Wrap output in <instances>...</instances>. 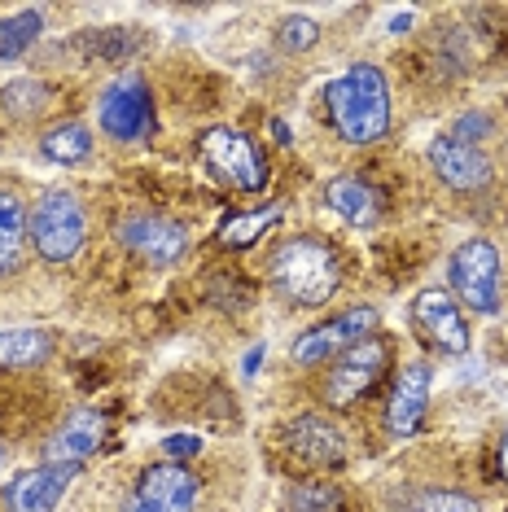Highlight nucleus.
<instances>
[{"instance_id": "f257e3e1", "label": "nucleus", "mask_w": 508, "mask_h": 512, "mask_svg": "<svg viewBox=\"0 0 508 512\" xmlns=\"http://www.w3.org/2000/svg\"><path fill=\"white\" fill-rule=\"evenodd\" d=\"M325 110H329L333 132H338L346 145H373V141H381V136H386V127H390L386 75H381L377 66H368V62L342 71L325 88Z\"/></svg>"}, {"instance_id": "f03ea898", "label": "nucleus", "mask_w": 508, "mask_h": 512, "mask_svg": "<svg viewBox=\"0 0 508 512\" xmlns=\"http://www.w3.org/2000/svg\"><path fill=\"white\" fill-rule=\"evenodd\" d=\"M272 285L298 307H325L342 285L338 254L316 237H290L272 254Z\"/></svg>"}, {"instance_id": "7ed1b4c3", "label": "nucleus", "mask_w": 508, "mask_h": 512, "mask_svg": "<svg viewBox=\"0 0 508 512\" xmlns=\"http://www.w3.org/2000/svg\"><path fill=\"white\" fill-rule=\"evenodd\" d=\"M27 241L44 263H71L88 241V211L71 189H44L27 211Z\"/></svg>"}, {"instance_id": "20e7f679", "label": "nucleus", "mask_w": 508, "mask_h": 512, "mask_svg": "<svg viewBox=\"0 0 508 512\" xmlns=\"http://www.w3.org/2000/svg\"><path fill=\"white\" fill-rule=\"evenodd\" d=\"M198 154L206 162V171H211L219 184H228V189H237V193L268 189V158H263V149L254 145L246 132H237V127H211V132H202Z\"/></svg>"}, {"instance_id": "39448f33", "label": "nucleus", "mask_w": 508, "mask_h": 512, "mask_svg": "<svg viewBox=\"0 0 508 512\" xmlns=\"http://www.w3.org/2000/svg\"><path fill=\"white\" fill-rule=\"evenodd\" d=\"M500 250L487 237H469L465 246H456L452 263H447V281L456 289V302H465L478 316H495L500 311Z\"/></svg>"}, {"instance_id": "423d86ee", "label": "nucleus", "mask_w": 508, "mask_h": 512, "mask_svg": "<svg viewBox=\"0 0 508 512\" xmlns=\"http://www.w3.org/2000/svg\"><path fill=\"white\" fill-rule=\"evenodd\" d=\"M202 482L184 464H149L123 499V512H193Z\"/></svg>"}, {"instance_id": "0eeeda50", "label": "nucleus", "mask_w": 508, "mask_h": 512, "mask_svg": "<svg viewBox=\"0 0 508 512\" xmlns=\"http://www.w3.org/2000/svg\"><path fill=\"white\" fill-rule=\"evenodd\" d=\"M390 364V342L386 337H364L360 346H351L346 355H338V364L325 377V403L329 407H351L360 403L368 390L377 386V377Z\"/></svg>"}, {"instance_id": "6e6552de", "label": "nucleus", "mask_w": 508, "mask_h": 512, "mask_svg": "<svg viewBox=\"0 0 508 512\" xmlns=\"http://www.w3.org/2000/svg\"><path fill=\"white\" fill-rule=\"evenodd\" d=\"M377 324L381 316L373 307H351V311H342V316H333L325 324H316V329H307V333H298V342H294V364H325V359L333 355H346L351 346H360L364 337H373L377 333Z\"/></svg>"}, {"instance_id": "1a4fd4ad", "label": "nucleus", "mask_w": 508, "mask_h": 512, "mask_svg": "<svg viewBox=\"0 0 508 512\" xmlns=\"http://www.w3.org/2000/svg\"><path fill=\"white\" fill-rule=\"evenodd\" d=\"M101 127L114 141H141L154 132V97L141 75H119L101 92Z\"/></svg>"}, {"instance_id": "9d476101", "label": "nucleus", "mask_w": 508, "mask_h": 512, "mask_svg": "<svg viewBox=\"0 0 508 512\" xmlns=\"http://www.w3.org/2000/svg\"><path fill=\"white\" fill-rule=\"evenodd\" d=\"M119 241L136 254V259L167 267L189 250V228L176 224V219H167V215H132V219H123Z\"/></svg>"}, {"instance_id": "9b49d317", "label": "nucleus", "mask_w": 508, "mask_h": 512, "mask_svg": "<svg viewBox=\"0 0 508 512\" xmlns=\"http://www.w3.org/2000/svg\"><path fill=\"white\" fill-rule=\"evenodd\" d=\"M430 381H434V368L425 359H412V364L399 368L395 390H390V403H386V429L395 438L421 434L425 407H430Z\"/></svg>"}, {"instance_id": "f8f14e48", "label": "nucleus", "mask_w": 508, "mask_h": 512, "mask_svg": "<svg viewBox=\"0 0 508 512\" xmlns=\"http://www.w3.org/2000/svg\"><path fill=\"white\" fill-rule=\"evenodd\" d=\"M430 171L456 193H478V189H487L491 176H495L491 158L482 154L478 145L456 141V136H438V141H430Z\"/></svg>"}, {"instance_id": "ddd939ff", "label": "nucleus", "mask_w": 508, "mask_h": 512, "mask_svg": "<svg viewBox=\"0 0 508 512\" xmlns=\"http://www.w3.org/2000/svg\"><path fill=\"white\" fill-rule=\"evenodd\" d=\"M412 316H417L421 333L430 337L434 346H443L447 355H465L469 351V324L460 302L447 294V289H421L417 302H412Z\"/></svg>"}, {"instance_id": "4468645a", "label": "nucleus", "mask_w": 508, "mask_h": 512, "mask_svg": "<svg viewBox=\"0 0 508 512\" xmlns=\"http://www.w3.org/2000/svg\"><path fill=\"white\" fill-rule=\"evenodd\" d=\"M101 438H106V421H101V412H88V407H79L62 421V429L44 442V464H53V469H79L84 460L97 456Z\"/></svg>"}, {"instance_id": "2eb2a0df", "label": "nucleus", "mask_w": 508, "mask_h": 512, "mask_svg": "<svg viewBox=\"0 0 508 512\" xmlns=\"http://www.w3.org/2000/svg\"><path fill=\"white\" fill-rule=\"evenodd\" d=\"M285 447L307 464H342L346 460V438L342 429L325 421L320 412H303L285 425Z\"/></svg>"}, {"instance_id": "dca6fc26", "label": "nucleus", "mask_w": 508, "mask_h": 512, "mask_svg": "<svg viewBox=\"0 0 508 512\" xmlns=\"http://www.w3.org/2000/svg\"><path fill=\"white\" fill-rule=\"evenodd\" d=\"M71 477H75V469H53V464L22 469L14 482L5 486V504H9V512H53L62 504Z\"/></svg>"}, {"instance_id": "f3484780", "label": "nucleus", "mask_w": 508, "mask_h": 512, "mask_svg": "<svg viewBox=\"0 0 508 512\" xmlns=\"http://www.w3.org/2000/svg\"><path fill=\"white\" fill-rule=\"evenodd\" d=\"M325 202H329L333 215L346 219V224H355V228L377 224V215H381L377 189L368 180H360V176H333L325 184Z\"/></svg>"}, {"instance_id": "a211bd4d", "label": "nucleus", "mask_w": 508, "mask_h": 512, "mask_svg": "<svg viewBox=\"0 0 508 512\" xmlns=\"http://www.w3.org/2000/svg\"><path fill=\"white\" fill-rule=\"evenodd\" d=\"M281 202H268V206H254V211H237V215H228L224 224L215 228V246H224V250H246L254 246V241L263 237L268 228L281 224Z\"/></svg>"}, {"instance_id": "6ab92c4d", "label": "nucleus", "mask_w": 508, "mask_h": 512, "mask_svg": "<svg viewBox=\"0 0 508 512\" xmlns=\"http://www.w3.org/2000/svg\"><path fill=\"white\" fill-rule=\"evenodd\" d=\"M53 355V337L44 329H0V368H36Z\"/></svg>"}, {"instance_id": "aec40b11", "label": "nucleus", "mask_w": 508, "mask_h": 512, "mask_svg": "<svg viewBox=\"0 0 508 512\" xmlns=\"http://www.w3.org/2000/svg\"><path fill=\"white\" fill-rule=\"evenodd\" d=\"M40 154L49 162H62V167H75L92 154V136L79 119H66V123H53L49 132L40 136Z\"/></svg>"}, {"instance_id": "412c9836", "label": "nucleus", "mask_w": 508, "mask_h": 512, "mask_svg": "<svg viewBox=\"0 0 508 512\" xmlns=\"http://www.w3.org/2000/svg\"><path fill=\"white\" fill-rule=\"evenodd\" d=\"M22 246H27V211L14 193H0V276L22 263Z\"/></svg>"}, {"instance_id": "4be33fe9", "label": "nucleus", "mask_w": 508, "mask_h": 512, "mask_svg": "<svg viewBox=\"0 0 508 512\" xmlns=\"http://www.w3.org/2000/svg\"><path fill=\"white\" fill-rule=\"evenodd\" d=\"M44 31V14L40 9H18V14L0 18V62H14L40 40Z\"/></svg>"}, {"instance_id": "5701e85b", "label": "nucleus", "mask_w": 508, "mask_h": 512, "mask_svg": "<svg viewBox=\"0 0 508 512\" xmlns=\"http://www.w3.org/2000/svg\"><path fill=\"white\" fill-rule=\"evenodd\" d=\"M53 92L40 79H14L5 92H0V106H5L9 119H36V114L49 110Z\"/></svg>"}, {"instance_id": "b1692460", "label": "nucleus", "mask_w": 508, "mask_h": 512, "mask_svg": "<svg viewBox=\"0 0 508 512\" xmlns=\"http://www.w3.org/2000/svg\"><path fill=\"white\" fill-rule=\"evenodd\" d=\"M276 44H281L285 53H307L320 44V22L307 18V14H290L281 18V27H276Z\"/></svg>"}, {"instance_id": "393cba45", "label": "nucleus", "mask_w": 508, "mask_h": 512, "mask_svg": "<svg viewBox=\"0 0 508 512\" xmlns=\"http://www.w3.org/2000/svg\"><path fill=\"white\" fill-rule=\"evenodd\" d=\"M290 512H338L342 504V495L333 491V486H320V482H303V486H294L290 491Z\"/></svg>"}, {"instance_id": "a878e982", "label": "nucleus", "mask_w": 508, "mask_h": 512, "mask_svg": "<svg viewBox=\"0 0 508 512\" xmlns=\"http://www.w3.org/2000/svg\"><path fill=\"white\" fill-rule=\"evenodd\" d=\"M412 512H482V504L465 491H421L417 499H412Z\"/></svg>"}, {"instance_id": "bb28decb", "label": "nucleus", "mask_w": 508, "mask_h": 512, "mask_svg": "<svg viewBox=\"0 0 508 512\" xmlns=\"http://www.w3.org/2000/svg\"><path fill=\"white\" fill-rule=\"evenodd\" d=\"M452 136L465 145H478L482 136H491V114H465V119H456Z\"/></svg>"}, {"instance_id": "cd10ccee", "label": "nucleus", "mask_w": 508, "mask_h": 512, "mask_svg": "<svg viewBox=\"0 0 508 512\" xmlns=\"http://www.w3.org/2000/svg\"><path fill=\"white\" fill-rule=\"evenodd\" d=\"M163 451H167V456H176V460H184V456H198V438H193V434H184V438H167V442H163Z\"/></svg>"}, {"instance_id": "c85d7f7f", "label": "nucleus", "mask_w": 508, "mask_h": 512, "mask_svg": "<svg viewBox=\"0 0 508 512\" xmlns=\"http://www.w3.org/2000/svg\"><path fill=\"white\" fill-rule=\"evenodd\" d=\"M268 127H272V136H276V145H290V141H294V132H290V127H285L281 119H272Z\"/></svg>"}, {"instance_id": "c756f323", "label": "nucleus", "mask_w": 508, "mask_h": 512, "mask_svg": "<svg viewBox=\"0 0 508 512\" xmlns=\"http://www.w3.org/2000/svg\"><path fill=\"white\" fill-rule=\"evenodd\" d=\"M495 456H500V477L508 482V429H504V438H500V451H495Z\"/></svg>"}, {"instance_id": "7c9ffc66", "label": "nucleus", "mask_w": 508, "mask_h": 512, "mask_svg": "<svg viewBox=\"0 0 508 512\" xmlns=\"http://www.w3.org/2000/svg\"><path fill=\"white\" fill-rule=\"evenodd\" d=\"M0 460H5V442H0Z\"/></svg>"}]
</instances>
